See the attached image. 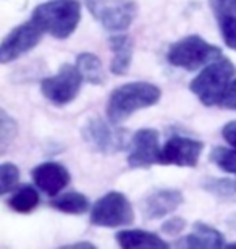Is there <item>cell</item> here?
<instances>
[{
	"label": "cell",
	"instance_id": "obj_1",
	"mask_svg": "<svg viewBox=\"0 0 236 249\" xmlns=\"http://www.w3.org/2000/svg\"><path fill=\"white\" fill-rule=\"evenodd\" d=\"M160 96H162L160 88L152 83L136 81L123 84L115 89L109 99V120L117 124L122 123L128 117H131L134 112L155 106Z\"/></svg>",
	"mask_w": 236,
	"mask_h": 249
},
{
	"label": "cell",
	"instance_id": "obj_2",
	"mask_svg": "<svg viewBox=\"0 0 236 249\" xmlns=\"http://www.w3.org/2000/svg\"><path fill=\"white\" fill-rule=\"evenodd\" d=\"M235 78L236 67L232 60L220 57L205 65L202 71L191 81L189 89L205 107H218Z\"/></svg>",
	"mask_w": 236,
	"mask_h": 249
},
{
	"label": "cell",
	"instance_id": "obj_3",
	"mask_svg": "<svg viewBox=\"0 0 236 249\" xmlns=\"http://www.w3.org/2000/svg\"><path fill=\"white\" fill-rule=\"evenodd\" d=\"M33 19L57 39H67L74 33L81 21V5L76 0H54L37 5Z\"/></svg>",
	"mask_w": 236,
	"mask_h": 249
},
{
	"label": "cell",
	"instance_id": "obj_4",
	"mask_svg": "<svg viewBox=\"0 0 236 249\" xmlns=\"http://www.w3.org/2000/svg\"><path fill=\"white\" fill-rule=\"evenodd\" d=\"M223 57L222 51L217 46H212L204 41L200 36H186L170 46L167 52V60L177 68L194 71L200 67L212 63L217 58Z\"/></svg>",
	"mask_w": 236,
	"mask_h": 249
},
{
	"label": "cell",
	"instance_id": "obj_5",
	"mask_svg": "<svg viewBox=\"0 0 236 249\" xmlns=\"http://www.w3.org/2000/svg\"><path fill=\"white\" fill-rule=\"evenodd\" d=\"M81 133L88 146L102 154H117L129 146L127 129L118 128L117 123H109L100 117L88 118L83 124Z\"/></svg>",
	"mask_w": 236,
	"mask_h": 249
},
{
	"label": "cell",
	"instance_id": "obj_6",
	"mask_svg": "<svg viewBox=\"0 0 236 249\" xmlns=\"http://www.w3.org/2000/svg\"><path fill=\"white\" fill-rule=\"evenodd\" d=\"M86 7L95 21L107 31H125L138 15L134 0H86Z\"/></svg>",
	"mask_w": 236,
	"mask_h": 249
},
{
	"label": "cell",
	"instance_id": "obj_7",
	"mask_svg": "<svg viewBox=\"0 0 236 249\" xmlns=\"http://www.w3.org/2000/svg\"><path fill=\"white\" fill-rule=\"evenodd\" d=\"M134 212L131 202L123 193L110 191L102 196L91 209V223L95 227L117 228L131 225Z\"/></svg>",
	"mask_w": 236,
	"mask_h": 249
},
{
	"label": "cell",
	"instance_id": "obj_8",
	"mask_svg": "<svg viewBox=\"0 0 236 249\" xmlns=\"http://www.w3.org/2000/svg\"><path fill=\"white\" fill-rule=\"evenodd\" d=\"M83 81L84 78L81 71L78 70V67L65 63L60 67L58 73L55 76L42 79L41 91L47 101L62 107L76 99Z\"/></svg>",
	"mask_w": 236,
	"mask_h": 249
},
{
	"label": "cell",
	"instance_id": "obj_9",
	"mask_svg": "<svg viewBox=\"0 0 236 249\" xmlns=\"http://www.w3.org/2000/svg\"><path fill=\"white\" fill-rule=\"evenodd\" d=\"M44 29L31 18L26 23H21L13 31H10L2 41L0 47V62L3 65L10 63L17 58L23 57L24 53L33 51L41 42Z\"/></svg>",
	"mask_w": 236,
	"mask_h": 249
},
{
	"label": "cell",
	"instance_id": "obj_10",
	"mask_svg": "<svg viewBox=\"0 0 236 249\" xmlns=\"http://www.w3.org/2000/svg\"><path fill=\"white\" fill-rule=\"evenodd\" d=\"M202 151L204 144L198 141V139L186 136H173L160 149L159 163L177 167H196Z\"/></svg>",
	"mask_w": 236,
	"mask_h": 249
},
{
	"label": "cell",
	"instance_id": "obj_11",
	"mask_svg": "<svg viewBox=\"0 0 236 249\" xmlns=\"http://www.w3.org/2000/svg\"><path fill=\"white\" fill-rule=\"evenodd\" d=\"M159 133L152 128H143L129 142L128 165L131 168H149L159 162Z\"/></svg>",
	"mask_w": 236,
	"mask_h": 249
},
{
	"label": "cell",
	"instance_id": "obj_12",
	"mask_svg": "<svg viewBox=\"0 0 236 249\" xmlns=\"http://www.w3.org/2000/svg\"><path fill=\"white\" fill-rule=\"evenodd\" d=\"M183 204V194L178 189H155L143 201V213L145 220H157L167 217L168 213Z\"/></svg>",
	"mask_w": 236,
	"mask_h": 249
},
{
	"label": "cell",
	"instance_id": "obj_13",
	"mask_svg": "<svg viewBox=\"0 0 236 249\" xmlns=\"http://www.w3.org/2000/svg\"><path fill=\"white\" fill-rule=\"evenodd\" d=\"M72 180L68 170L57 162H44L33 170V181L47 196H57Z\"/></svg>",
	"mask_w": 236,
	"mask_h": 249
},
{
	"label": "cell",
	"instance_id": "obj_14",
	"mask_svg": "<svg viewBox=\"0 0 236 249\" xmlns=\"http://www.w3.org/2000/svg\"><path fill=\"white\" fill-rule=\"evenodd\" d=\"M109 47L112 51V63L110 71L117 76H123L128 73L133 60V41L129 36L118 34L109 39Z\"/></svg>",
	"mask_w": 236,
	"mask_h": 249
},
{
	"label": "cell",
	"instance_id": "obj_15",
	"mask_svg": "<svg viewBox=\"0 0 236 249\" xmlns=\"http://www.w3.org/2000/svg\"><path fill=\"white\" fill-rule=\"evenodd\" d=\"M184 245L188 248H196V249H205V248L215 249L225 246V238L214 227L205 225L202 222H196L191 235H188L186 240H184Z\"/></svg>",
	"mask_w": 236,
	"mask_h": 249
},
{
	"label": "cell",
	"instance_id": "obj_16",
	"mask_svg": "<svg viewBox=\"0 0 236 249\" xmlns=\"http://www.w3.org/2000/svg\"><path fill=\"white\" fill-rule=\"evenodd\" d=\"M115 240L122 248H159V249H165L168 248V243L162 240L160 236L154 235L150 231H144V230H123L117 233Z\"/></svg>",
	"mask_w": 236,
	"mask_h": 249
},
{
	"label": "cell",
	"instance_id": "obj_17",
	"mask_svg": "<svg viewBox=\"0 0 236 249\" xmlns=\"http://www.w3.org/2000/svg\"><path fill=\"white\" fill-rule=\"evenodd\" d=\"M50 207L57 209L58 212L63 213H72V215H81V213L88 212L91 204L89 199L84 196L83 193H65L62 196H57L50 201Z\"/></svg>",
	"mask_w": 236,
	"mask_h": 249
},
{
	"label": "cell",
	"instance_id": "obj_18",
	"mask_svg": "<svg viewBox=\"0 0 236 249\" xmlns=\"http://www.w3.org/2000/svg\"><path fill=\"white\" fill-rule=\"evenodd\" d=\"M76 67L81 71L84 81L94 84V86H100L105 83V74L102 68V62L99 60L97 55L91 52H83L76 57Z\"/></svg>",
	"mask_w": 236,
	"mask_h": 249
},
{
	"label": "cell",
	"instance_id": "obj_19",
	"mask_svg": "<svg viewBox=\"0 0 236 249\" xmlns=\"http://www.w3.org/2000/svg\"><path fill=\"white\" fill-rule=\"evenodd\" d=\"M41 199L39 193L33 186H23L19 188L12 197L8 199V207L18 213H31L34 209L39 206Z\"/></svg>",
	"mask_w": 236,
	"mask_h": 249
},
{
	"label": "cell",
	"instance_id": "obj_20",
	"mask_svg": "<svg viewBox=\"0 0 236 249\" xmlns=\"http://www.w3.org/2000/svg\"><path fill=\"white\" fill-rule=\"evenodd\" d=\"M202 189L210 193L212 196L218 199H233L236 197V180L230 178H215L209 177L200 183Z\"/></svg>",
	"mask_w": 236,
	"mask_h": 249
},
{
	"label": "cell",
	"instance_id": "obj_21",
	"mask_svg": "<svg viewBox=\"0 0 236 249\" xmlns=\"http://www.w3.org/2000/svg\"><path fill=\"white\" fill-rule=\"evenodd\" d=\"M210 162H214L220 170L236 177V149H228L223 146L214 147L210 151Z\"/></svg>",
	"mask_w": 236,
	"mask_h": 249
},
{
	"label": "cell",
	"instance_id": "obj_22",
	"mask_svg": "<svg viewBox=\"0 0 236 249\" xmlns=\"http://www.w3.org/2000/svg\"><path fill=\"white\" fill-rule=\"evenodd\" d=\"M18 134V124L7 112H0V152L5 154Z\"/></svg>",
	"mask_w": 236,
	"mask_h": 249
},
{
	"label": "cell",
	"instance_id": "obj_23",
	"mask_svg": "<svg viewBox=\"0 0 236 249\" xmlns=\"http://www.w3.org/2000/svg\"><path fill=\"white\" fill-rule=\"evenodd\" d=\"M19 181V170L12 162H5L0 165V193L2 196H7Z\"/></svg>",
	"mask_w": 236,
	"mask_h": 249
},
{
	"label": "cell",
	"instance_id": "obj_24",
	"mask_svg": "<svg viewBox=\"0 0 236 249\" xmlns=\"http://www.w3.org/2000/svg\"><path fill=\"white\" fill-rule=\"evenodd\" d=\"M218 24L227 47H230L232 51H236V17L235 15L218 17Z\"/></svg>",
	"mask_w": 236,
	"mask_h": 249
},
{
	"label": "cell",
	"instance_id": "obj_25",
	"mask_svg": "<svg viewBox=\"0 0 236 249\" xmlns=\"http://www.w3.org/2000/svg\"><path fill=\"white\" fill-rule=\"evenodd\" d=\"M210 7L217 15V18L223 17V15H235L236 0H210Z\"/></svg>",
	"mask_w": 236,
	"mask_h": 249
},
{
	"label": "cell",
	"instance_id": "obj_26",
	"mask_svg": "<svg viewBox=\"0 0 236 249\" xmlns=\"http://www.w3.org/2000/svg\"><path fill=\"white\" fill-rule=\"evenodd\" d=\"M160 228H162V231L167 233V235H180V233L186 228V220L182 217H175L165 222Z\"/></svg>",
	"mask_w": 236,
	"mask_h": 249
},
{
	"label": "cell",
	"instance_id": "obj_27",
	"mask_svg": "<svg viewBox=\"0 0 236 249\" xmlns=\"http://www.w3.org/2000/svg\"><path fill=\"white\" fill-rule=\"evenodd\" d=\"M218 107L227 108V110H235L236 112V78L233 79V83L230 84L228 91L225 92V96H223L222 102H220Z\"/></svg>",
	"mask_w": 236,
	"mask_h": 249
},
{
	"label": "cell",
	"instance_id": "obj_28",
	"mask_svg": "<svg viewBox=\"0 0 236 249\" xmlns=\"http://www.w3.org/2000/svg\"><path fill=\"white\" fill-rule=\"evenodd\" d=\"M222 134H223L225 141H227L232 147L236 149V120L225 124L222 129Z\"/></svg>",
	"mask_w": 236,
	"mask_h": 249
},
{
	"label": "cell",
	"instance_id": "obj_29",
	"mask_svg": "<svg viewBox=\"0 0 236 249\" xmlns=\"http://www.w3.org/2000/svg\"><path fill=\"white\" fill-rule=\"evenodd\" d=\"M67 248H70V249H74V248H84V249L91 248V249H94L95 246L92 245V243H76V245H70Z\"/></svg>",
	"mask_w": 236,
	"mask_h": 249
},
{
	"label": "cell",
	"instance_id": "obj_30",
	"mask_svg": "<svg viewBox=\"0 0 236 249\" xmlns=\"http://www.w3.org/2000/svg\"><path fill=\"white\" fill-rule=\"evenodd\" d=\"M225 248H227V249H236V241L230 243V245H225Z\"/></svg>",
	"mask_w": 236,
	"mask_h": 249
},
{
	"label": "cell",
	"instance_id": "obj_31",
	"mask_svg": "<svg viewBox=\"0 0 236 249\" xmlns=\"http://www.w3.org/2000/svg\"><path fill=\"white\" fill-rule=\"evenodd\" d=\"M235 17H236V12H235Z\"/></svg>",
	"mask_w": 236,
	"mask_h": 249
}]
</instances>
